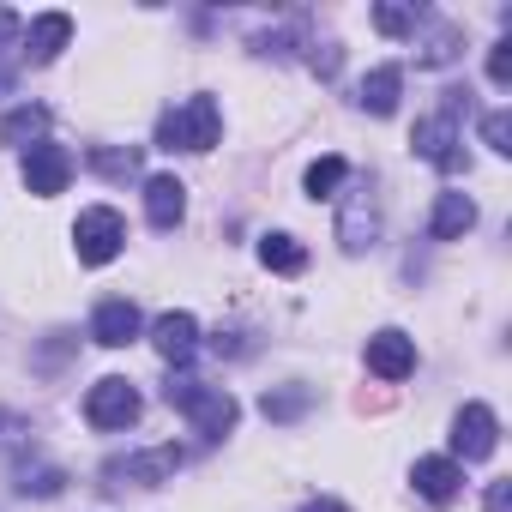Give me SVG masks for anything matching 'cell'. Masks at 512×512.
<instances>
[{
    "instance_id": "obj_1",
    "label": "cell",
    "mask_w": 512,
    "mask_h": 512,
    "mask_svg": "<svg viewBox=\"0 0 512 512\" xmlns=\"http://www.w3.org/2000/svg\"><path fill=\"white\" fill-rule=\"evenodd\" d=\"M163 398H169L175 410H187V416H193V428H199L205 440H223V434L235 428V398H229L223 386H199V380L175 374V380L163 386Z\"/></svg>"
},
{
    "instance_id": "obj_2",
    "label": "cell",
    "mask_w": 512,
    "mask_h": 512,
    "mask_svg": "<svg viewBox=\"0 0 512 512\" xmlns=\"http://www.w3.org/2000/svg\"><path fill=\"white\" fill-rule=\"evenodd\" d=\"M217 133H223V115H217L211 97H187L181 109H169L157 121V145L163 151H211Z\"/></svg>"
},
{
    "instance_id": "obj_3",
    "label": "cell",
    "mask_w": 512,
    "mask_h": 512,
    "mask_svg": "<svg viewBox=\"0 0 512 512\" xmlns=\"http://www.w3.org/2000/svg\"><path fill=\"white\" fill-rule=\"evenodd\" d=\"M121 241H127V223H121V211H109V205H91V211H79V223H73L79 266H109L115 253H121Z\"/></svg>"
},
{
    "instance_id": "obj_4",
    "label": "cell",
    "mask_w": 512,
    "mask_h": 512,
    "mask_svg": "<svg viewBox=\"0 0 512 512\" xmlns=\"http://www.w3.org/2000/svg\"><path fill=\"white\" fill-rule=\"evenodd\" d=\"M85 422L91 428H103V434H115V428H133L139 422V392H133V380H97L91 392H85Z\"/></svg>"
},
{
    "instance_id": "obj_5",
    "label": "cell",
    "mask_w": 512,
    "mask_h": 512,
    "mask_svg": "<svg viewBox=\"0 0 512 512\" xmlns=\"http://www.w3.org/2000/svg\"><path fill=\"white\" fill-rule=\"evenodd\" d=\"M494 446H500L494 410H488V404H464V410L452 416V452H458L464 464H476V458H488Z\"/></svg>"
},
{
    "instance_id": "obj_6",
    "label": "cell",
    "mask_w": 512,
    "mask_h": 512,
    "mask_svg": "<svg viewBox=\"0 0 512 512\" xmlns=\"http://www.w3.org/2000/svg\"><path fill=\"white\" fill-rule=\"evenodd\" d=\"M410 145H416V157H422V163H434L440 175H458V169H464V151H458V121H452V109H446V115H434V121H422Z\"/></svg>"
},
{
    "instance_id": "obj_7",
    "label": "cell",
    "mask_w": 512,
    "mask_h": 512,
    "mask_svg": "<svg viewBox=\"0 0 512 512\" xmlns=\"http://www.w3.org/2000/svg\"><path fill=\"white\" fill-rule=\"evenodd\" d=\"M67 175H73V157H67V145L43 139V145H31V151H25V187H31L37 199H55V193H67Z\"/></svg>"
},
{
    "instance_id": "obj_8",
    "label": "cell",
    "mask_w": 512,
    "mask_h": 512,
    "mask_svg": "<svg viewBox=\"0 0 512 512\" xmlns=\"http://www.w3.org/2000/svg\"><path fill=\"white\" fill-rule=\"evenodd\" d=\"M139 326H145V320H139V308H133L127 296H109V302L91 314V338H97L103 350H127V344L139 338Z\"/></svg>"
},
{
    "instance_id": "obj_9",
    "label": "cell",
    "mask_w": 512,
    "mask_h": 512,
    "mask_svg": "<svg viewBox=\"0 0 512 512\" xmlns=\"http://www.w3.org/2000/svg\"><path fill=\"white\" fill-rule=\"evenodd\" d=\"M151 350L163 356V362H193V350H199V320L193 314H157V326H151Z\"/></svg>"
},
{
    "instance_id": "obj_10",
    "label": "cell",
    "mask_w": 512,
    "mask_h": 512,
    "mask_svg": "<svg viewBox=\"0 0 512 512\" xmlns=\"http://www.w3.org/2000/svg\"><path fill=\"white\" fill-rule=\"evenodd\" d=\"M368 368L380 380H404V374H416V344L404 332H374L368 338Z\"/></svg>"
},
{
    "instance_id": "obj_11",
    "label": "cell",
    "mask_w": 512,
    "mask_h": 512,
    "mask_svg": "<svg viewBox=\"0 0 512 512\" xmlns=\"http://www.w3.org/2000/svg\"><path fill=\"white\" fill-rule=\"evenodd\" d=\"M145 217H151L157 229H175V223L187 217V187H181L175 175H151V181H145Z\"/></svg>"
},
{
    "instance_id": "obj_12",
    "label": "cell",
    "mask_w": 512,
    "mask_h": 512,
    "mask_svg": "<svg viewBox=\"0 0 512 512\" xmlns=\"http://www.w3.org/2000/svg\"><path fill=\"white\" fill-rule=\"evenodd\" d=\"M416 494L422 500H434V506H446L458 488H464V470H458V458H416Z\"/></svg>"
},
{
    "instance_id": "obj_13",
    "label": "cell",
    "mask_w": 512,
    "mask_h": 512,
    "mask_svg": "<svg viewBox=\"0 0 512 512\" xmlns=\"http://www.w3.org/2000/svg\"><path fill=\"white\" fill-rule=\"evenodd\" d=\"M175 470H181V446H151V452H139V458H127V464H109V476H133V482H145V488L169 482Z\"/></svg>"
},
{
    "instance_id": "obj_14",
    "label": "cell",
    "mask_w": 512,
    "mask_h": 512,
    "mask_svg": "<svg viewBox=\"0 0 512 512\" xmlns=\"http://www.w3.org/2000/svg\"><path fill=\"white\" fill-rule=\"evenodd\" d=\"M428 229H434V241H458V235H470V229H476V199H470V193H440Z\"/></svg>"
},
{
    "instance_id": "obj_15",
    "label": "cell",
    "mask_w": 512,
    "mask_h": 512,
    "mask_svg": "<svg viewBox=\"0 0 512 512\" xmlns=\"http://www.w3.org/2000/svg\"><path fill=\"white\" fill-rule=\"evenodd\" d=\"M67 37H73V19H67V13H43V19L25 31V55L43 67V61H55V55L67 49Z\"/></svg>"
},
{
    "instance_id": "obj_16",
    "label": "cell",
    "mask_w": 512,
    "mask_h": 512,
    "mask_svg": "<svg viewBox=\"0 0 512 512\" xmlns=\"http://www.w3.org/2000/svg\"><path fill=\"white\" fill-rule=\"evenodd\" d=\"M374 199L368 193H350L344 199V217H338V241L350 247V253H362V247H374Z\"/></svg>"
},
{
    "instance_id": "obj_17",
    "label": "cell",
    "mask_w": 512,
    "mask_h": 512,
    "mask_svg": "<svg viewBox=\"0 0 512 512\" xmlns=\"http://www.w3.org/2000/svg\"><path fill=\"white\" fill-rule=\"evenodd\" d=\"M398 91H404V73H398V67H374V73L362 79L356 103H362L368 115H392V109H398Z\"/></svg>"
},
{
    "instance_id": "obj_18",
    "label": "cell",
    "mask_w": 512,
    "mask_h": 512,
    "mask_svg": "<svg viewBox=\"0 0 512 512\" xmlns=\"http://www.w3.org/2000/svg\"><path fill=\"white\" fill-rule=\"evenodd\" d=\"M43 133H49V109H37V103H25V109H13L7 121H0V139L7 145H43Z\"/></svg>"
},
{
    "instance_id": "obj_19",
    "label": "cell",
    "mask_w": 512,
    "mask_h": 512,
    "mask_svg": "<svg viewBox=\"0 0 512 512\" xmlns=\"http://www.w3.org/2000/svg\"><path fill=\"white\" fill-rule=\"evenodd\" d=\"M260 266H266V272H302V266H308V247H302L296 235H266V241H260Z\"/></svg>"
},
{
    "instance_id": "obj_20",
    "label": "cell",
    "mask_w": 512,
    "mask_h": 512,
    "mask_svg": "<svg viewBox=\"0 0 512 512\" xmlns=\"http://www.w3.org/2000/svg\"><path fill=\"white\" fill-rule=\"evenodd\" d=\"M344 175H350L344 157H320V163H308V193H314V199H338Z\"/></svg>"
},
{
    "instance_id": "obj_21",
    "label": "cell",
    "mask_w": 512,
    "mask_h": 512,
    "mask_svg": "<svg viewBox=\"0 0 512 512\" xmlns=\"http://www.w3.org/2000/svg\"><path fill=\"white\" fill-rule=\"evenodd\" d=\"M374 25H380L386 37H410V31L422 25V13H410V7H380V13H374Z\"/></svg>"
},
{
    "instance_id": "obj_22",
    "label": "cell",
    "mask_w": 512,
    "mask_h": 512,
    "mask_svg": "<svg viewBox=\"0 0 512 512\" xmlns=\"http://www.w3.org/2000/svg\"><path fill=\"white\" fill-rule=\"evenodd\" d=\"M308 410V392H266V416L272 422H296Z\"/></svg>"
},
{
    "instance_id": "obj_23",
    "label": "cell",
    "mask_w": 512,
    "mask_h": 512,
    "mask_svg": "<svg viewBox=\"0 0 512 512\" xmlns=\"http://www.w3.org/2000/svg\"><path fill=\"white\" fill-rule=\"evenodd\" d=\"M482 139H488V151H500V157H506V151H512V115H506V109H494V115L482 121Z\"/></svg>"
},
{
    "instance_id": "obj_24",
    "label": "cell",
    "mask_w": 512,
    "mask_h": 512,
    "mask_svg": "<svg viewBox=\"0 0 512 512\" xmlns=\"http://www.w3.org/2000/svg\"><path fill=\"white\" fill-rule=\"evenodd\" d=\"M97 169L103 175H133L139 169V151H97Z\"/></svg>"
},
{
    "instance_id": "obj_25",
    "label": "cell",
    "mask_w": 512,
    "mask_h": 512,
    "mask_svg": "<svg viewBox=\"0 0 512 512\" xmlns=\"http://www.w3.org/2000/svg\"><path fill=\"white\" fill-rule=\"evenodd\" d=\"M488 79H494V85L512 79V43H494V49H488Z\"/></svg>"
},
{
    "instance_id": "obj_26",
    "label": "cell",
    "mask_w": 512,
    "mask_h": 512,
    "mask_svg": "<svg viewBox=\"0 0 512 512\" xmlns=\"http://www.w3.org/2000/svg\"><path fill=\"white\" fill-rule=\"evenodd\" d=\"M488 512H512V488L506 482H488Z\"/></svg>"
},
{
    "instance_id": "obj_27",
    "label": "cell",
    "mask_w": 512,
    "mask_h": 512,
    "mask_svg": "<svg viewBox=\"0 0 512 512\" xmlns=\"http://www.w3.org/2000/svg\"><path fill=\"white\" fill-rule=\"evenodd\" d=\"M13 37H19V13L0 7V43H13Z\"/></svg>"
},
{
    "instance_id": "obj_28",
    "label": "cell",
    "mask_w": 512,
    "mask_h": 512,
    "mask_svg": "<svg viewBox=\"0 0 512 512\" xmlns=\"http://www.w3.org/2000/svg\"><path fill=\"white\" fill-rule=\"evenodd\" d=\"M302 512H350V506H344V500H308Z\"/></svg>"
}]
</instances>
